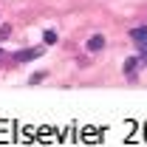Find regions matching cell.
Returning a JSON list of instances; mask_svg holds the SVG:
<instances>
[{
    "instance_id": "6da1fadb",
    "label": "cell",
    "mask_w": 147,
    "mask_h": 147,
    "mask_svg": "<svg viewBox=\"0 0 147 147\" xmlns=\"http://www.w3.org/2000/svg\"><path fill=\"white\" fill-rule=\"evenodd\" d=\"M133 40L142 42V59L147 62V28H136V31H133Z\"/></svg>"
},
{
    "instance_id": "7a4b0ae2",
    "label": "cell",
    "mask_w": 147,
    "mask_h": 147,
    "mask_svg": "<svg viewBox=\"0 0 147 147\" xmlns=\"http://www.w3.org/2000/svg\"><path fill=\"white\" fill-rule=\"evenodd\" d=\"M102 48H105V37H102V34H96V37H91V40H88V51H93V54H96V51H102Z\"/></svg>"
},
{
    "instance_id": "3957f363",
    "label": "cell",
    "mask_w": 147,
    "mask_h": 147,
    "mask_svg": "<svg viewBox=\"0 0 147 147\" xmlns=\"http://www.w3.org/2000/svg\"><path fill=\"white\" fill-rule=\"evenodd\" d=\"M42 54V48H31V51H20V54H14V59L17 62H26V59H34V57Z\"/></svg>"
},
{
    "instance_id": "277c9868",
    "label": "cell",
    "mask_w": 147,
    "mask_h": 147,
    "mask_svg": "<svg viewBox=\"0 0 147 147\" xmlns=\"http://www.w3.org/2000/svg\"><path fill=\"white\" fill-rule=\"evenodd\" d=\"M133 68H136V59H127V62H125V71H127V76H133Z\"/></svg>"
},
{
    "instance_id": "5b68a950",
    "label": "cell",
    "mask_w": 147,
    "mask_h": 147,
    "mask_svg": "<svg viewBox=\"0 0 147 147\" xmlns=\"http://www.w3.org/2000/svg\"><path fill=\"white\" fill-rule=\"evenodd\" d=\"M42 37H45V42H57V34H54V31H45Z\"/></svg>"
},
{
    "instance_id": "8992f818",
    "label": "cell",
    "mask_w": 147,
    "mask_h": 147,
    "mask_svg": "<svg viewBox=\"0 0 147 147\" xmlns=\"http://www.w3.org/2000/svg\"><path fill=\"white\" fill-rule=\"evenodd\" d=\"M0 57H3V51H0Z\"/></svg>"
}]
</instances>
